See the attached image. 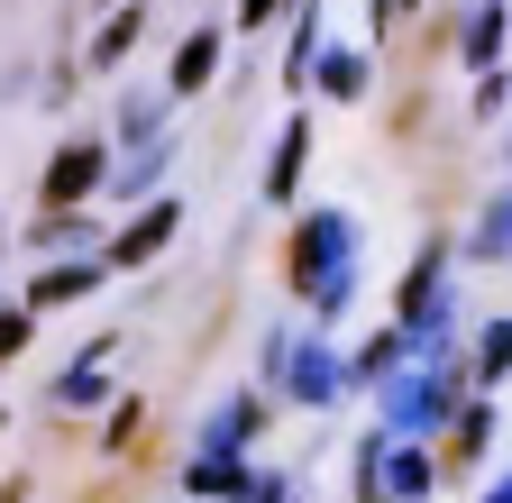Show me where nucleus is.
Listing matches in <instances>:
<instances>
[{"instance_id":"2eb2a0df","label":"nucleus","mask_w":512,"mask_h":503,"mask_svg":"<svg viewBox=\"0 0 512 503\" xmlns=\"http://www.w3.org/2000/svg\"><path fill=\"white\" fill-rule=\"evenodd\" d=\"M192 485H202V494H229V485H238V458H229V449L202 458V467H192Z\"/></svg>"},{"instance_id":"ddd939ff","label":"nucleus","mask_w":512,"mask_h":503,"mask_svg":"<svg viewBox=\"0 0 512 503\" xmlns=\"http://www.w3.org/2000/svg\"><path fill=\"white\" fill-rule=\"evenodd\" d=\"M384 485H394V494H430V458H421V449H403L394 467H384Z\"/></svg>"},{"instance_id":"423d86ee","label":"nucleus","mask_w":512,"mask_h":503,"mask_svg":"<svg viewBox=\"0 0 512 503\" xmlns=\"http://www.w3.org/2000/svg\"><path fill=\"white\" fill-rule=\"evenodd\" d=\"M302 156H311V129H302V119H293V129L275 138V165H266V193H275V202H284V193H293V183H302Z\"/></svg>"},{"instance_id":"f8f14e48","label":"nucleus","mask_w":512,"mask_h":503,"mask_svg":"<svg viewBox=\"0 0 512 503\" xmlns=\"http://www.w3.org/2000/svg\"><path fill=\"white\" fill-rule=\"evenodd\" d=\"M476 375H485V385H494V375H512V321H494V330H485V348H476Z\"/></svg>"},{"instance_id":"f03ea898","label":"nucleus","mask_w":512,"mask_h":503,"mask_svg":"<svg viewBox=\"0 0 512 503\" xmlns=\"http://www.w3.org/2000/svg\"><path fill=\"white\" fill-rule=\"evenodd\" d=\"M101 174H110V165H101V147H64V156L46 165V211H74Z\"/></svg>"},{"instance_id":"aec40b11","label":"nucleus","mask_w":512,"mask_h":503,"mask_svg":"<svg viewBox=\"0 0 512 503\" xmlns=\"http://www.w3.org/2000/svg\"><path fill=\"white\" fill-rule=\"evenodd\" d=\"M247 503H284V485H256V494H247Z\"/></svg>"},{"instance_id":"a211bd4d","label":"nucleus","mask_w":512,"mask_h":503,"mask_svg":"<svg viewBox=\"0 0 512 503\" xmlns=\"http://www.w3.org/2000/svg\"><path fill=\"white\" fill-rule=\"evenodd\" d=\"M275 10H284V0H238V19H247V28H266Z\"/></svg>"},{"instance_id":"6ab92c4d","label":"nucleus","mask_w":512,"mask_h":503,"mask_svg":"<svg viewBox=\"0 0 512 503\" xmlns=\"http://www.w3.org/2000/svg\"><path fill=\"white\" fill-rule=\"evenodd\" d=\"M421 10V0H375V19H412Z\"/></svg>"},{"instance_id":"4468645a","label":"nucleus","mask_w":512,"mask_h":503,"mask_svg":"<svg viewBox=\"0 0 512 503\" xmlns=\"http://www.w3.org/2000/svg\"><path fill=\"white\" fill-rule=\"evenodd\" d=\"M476 458H485V412H467L458 439H448V467H476Z\"/></svg>"},{"instance_id":"9b49d317","label":"nucleus","mask_w":512,"mask_h":503,"mask_svg":"<svg viewBox=\"0 0 512 503\" xmlns=\"http://www.w3.org/2000/svg\"><path fill=\"white\" fill-rule=\"evenodd\" d=\"M92 275L101 266H55V275H37V302H74V293H92Z\"/></svg>"},{"instance_id":"dca6fc26","label":"nucleus","mask_w":512,"mask_h":503,"mask_svg":"<svg viewBox=\"0 0 512 503\" xmlns=\"http://www.w3.org/2000/svg\"><path fill=\"white\" fill-rule=\"evenodd\" d=\"M92 394H101V366H74V375L55 385V403H64V412H74V403H92Z\"/></svg>"},{"instance_id":"f257e3e1","label":"nucleus","mask_w":512,"mask_h":503,"mask_svg":"<svg viewBox=\"0 0 512 503\" xmlns=\"http://www.w3.org/2000/svg\"><path fill=\"white\" fill-rule=\"evenodd\" d=\"M284 275H293V293H302L311 311H330V302L348 293V220H339V211H311V220L293 229Z\"/></svg>"},{"instance_id":"7ed1b4c3","label":"nucleus","mask_w":512,"mask_h":503,"mask_svg":"<svg viewBox=\"0 0 512 503\" xmlns=\"http://www.w3.org/2000/svg\"><path fill=\"white\" fill-rule=\"evenodd\" d=\"M174 229H183V211H174V202H147L138 220H128V229H119V247H110V266H147V257H156V247L174 238Z\"/></svg>"},{"instance_id":"1a4fd4ad","label":"nucleus","mask_w":512,"mask_h":503,"mask_svg":"<svg viewBox=\"0 0 512 503\" xmlns=\"http://www.w3.org/2000/svg\"><path fill=\"white\" fill-rule=\"evenodd\" d=\"M320 92L357 101V92H366V55H348V46H339V55H320Z\"/></svg>"},{"instance_id":"0eeeda50","label":"nucleus","mask_w":512,"mask_h":503,"mask_svg":"<svg viewBox=\"0 0 512 503\" xmlns=\"http://www.w3.org/2000/svg\"><path fill=\"white\" fill-rule=\"evenodd\" d=\"M403 321H412V330H430V321H439V257H421V266H412V284H403Z\"/></svg>"},{"instance_id":"39448f33","label":"nucleus","mask_w":512,"mask_h":503,"mask_svg":"<svg viewBox=\"0 0 512 503\" xmlns=\"http://www.w3.org/2000/svg\"><path fill=\"white\" fill-rule=\"evenodd\" d=\"M220 74V28H202V37H183V55H174V92H202Z\"/></svg>"},{"instance_id":"412c9836","label":"nucleus","mask_w":512,"mask_h":503,"mask_svg":"<svg viewBox=\"0 0 512 503\" xmlns=\"http://www.w3.org/2000/svg\"><path fill=\"white\" fill-rule=\"evenodd\" d=\"M485 503H512V476H503V485H494V494H485Z\"/></svg>"},{"instance_id":"20e7f679","label":"nucleus","mask_w":512,"mask_h":503,"mask_svg":"<svg viewBox=\"0 0 512 503\" xmlns=\"http://www.w3.org/2000/svg\"><path fill=\"white\" fill-rule=\"evenodd\" d=\"M275 366H284V385H293L302 403H330V394H339V366L320 357V348H275Z\"/></svg>"},{"instance_id":"f3484780","label":"nucleus","mask_w":512,"mask_h":503,"mask_svg":"<svg viewBox=\"0 0 512 503\" xmlns=\"http://www.w3.org/2000/svg\"><path fill=\"white\" fill-rule=\"evenodd\" d=\"M19 348H28V311H0V366H10Z\"/></svg>"},{"instance_id":"6e6552de","label":"nucleus","mask_w":512,"mask_h":503,"mask_svg":"<svg viewBox=\"0 0 512 503\" xmlns=\"http://www.w3.org/2000/svg\"><path fill=\"white\" fill-rule=\"evenodd\" d=\"M138 28H147V0H138V10H119V19H110V28L92 37V65H119V55L138 46Z\"/></svg>"},{"instance_id":"9d476101","label":"nucleus","mask_w":512,"mask_h":503,"mask_svg":"<svg viewBox=\"0 0 512 503\" xmlns=\"http://www.w3.org/2000/svg\"><path fill=\"white\" fill-rule=\"evenodd\" d=\"M494 46H503V0H476V19H467V55H476V65H494Z\"/></svg>"}]
</instances>
